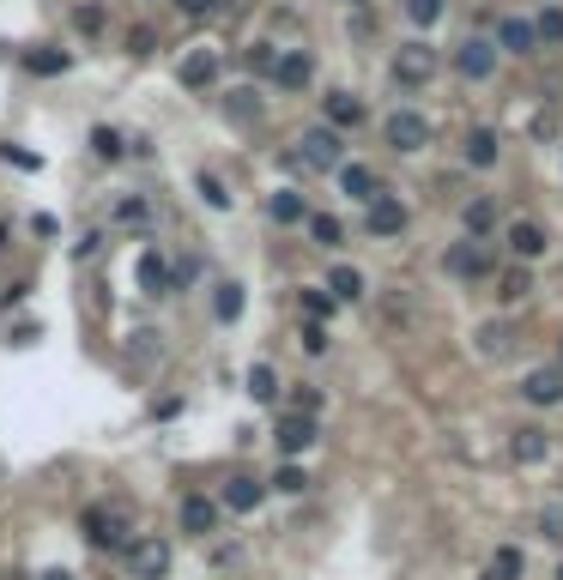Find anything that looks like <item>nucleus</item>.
<instances>
[{
  "label": "nucleus",
  "mask_w": 563,
  "mask_h": 580,
  "mask_svg": "<svg viewBox=\"0 0 563 580\" xmlns=\"http://www.w3.org/2000/svg\"><path fill=\"white\" fill-rule=\"evenodd\" d=\"M79 526H85V538H92L97 551H121V544H133L128 538V508L97 502V508H85V514H79Z\"/></svg>",
  "instance_id": "nucleus-1"
},
{
  "label": "nucleus",
  "mask_w": 563,
  "mask_h": 580,
  "mask_svg": "<svg viewBox=\"0 0 563 580\" xmlns=\"http://www.w3.org/2000/svg\"><path fill=\"white\" fill-rule=\"evenodd\" d=\"M291 164H303V169H340V133L333 128H309L297 140V157Z\"/></svg>",
  "instance_id": "nucleus-2"
},
{
  "label": "nucleus",
  "mask_w": 563,
  "mask_h": 580,
  "mask_svg": "<svg viewBox=\"0 0 563 580\" xmlns=\"http://www.w3.org/2000/svg\"><path fill=\"white\" fill-rule=\"evenodd\" d=\"M382 133H388L394 152H424V145H431V121H424L419 109H394Z\"/></svg>",
  "instance_id": "nucleus-3"
},
{
  "label": "nucleus",
  "mask_w": 563,
  "mask_h": 580,
  "mask_svg": "<svg viewBox=\"0 0 563 580\" xmlns=\"http://www.w3.org/2000/svg\"><path fill=\"white\" fill-rule=\"evenodd\" d=\"M128 568H133V580H164L171 575V544L164 538H133L128 544Z\"/></svg>",
  "instance_id": "nucleus-4"
},
{
  "label": "nucleus",
  "mask_w": 563,
  "mask_h": 580,
  "mask_svg": "<svg viewBox=\"0 0 563 580\" xmlns=\"http://www.w3.org/2000/svg\"><path fill=\"white\" fill-rule=\"evenodd\" d=\"M394 79H400V85H431L436 79V49L431 43H407V49L394 55Z\"/></svg>",
  "instance_id": "nucleus-5"
},
{
  "label": "nucleus",
  "mask_w": 563,
  "mask_h": 580,
  "mask_svg": "<svg viewBox=\"0 0 563 580\" xmlns=\"http://www.w3.org/2000/svg\"><path fill=\"white\" fill-rule=\"evenodd\" d=\"M448 272H455V279H491V272H497V255H491L485 242H460V248H448Z\"/></svg>",
  "instance_id": "nucleus-6"
},
{
  "label": "nucleus",
  "mask_w": 563,
  "mask_h": 580,
  "mask_svg": "<svg viewBox=\"0 0 563 580\" xmlns=\"http://www.w3.org/2000/svg\"><path fill=\"white\" fill-rule=\"evenodd\" d=\"M176 79H183L188 91H212V85H219V55H212V49H195V55H183V67H176Z\"/></svg>",
  "instance_id": "nucleus-7"
},
{
  "label": "nucleus",
  "mask_w": 563,
  "mask_h": 580,
  "mask_svg": "<svg viewBox=\"0 0 563 580\" xmlns=\"http://www.w3.org/2000/svg\"><path fill=\"white\" fill-rule=\"evenodd\" d=\"M400 230H407V206L394 193H376L370 200V236H400Z\"/></svg>",
  "instance_id": "nucleus-8"
},
{
  "label": "nucleus",
  "mask_w": 563,
  "mask_h": 580,
  "mask_svg": "<svg viewBox=\"0 0 563 580\" xmlns=\"http://www.w3.org/2000/svg\"><path fill=\"white\" fill-rule=\"evenodd\" d=\"M455 67H460L467 79H491V67H497V49H491L485 37H472V43H460Z\"/></svg>",
  "instance_id": "nucleus-9"
},
{
  "label": "nucleus",
  "mask_w": 563,
  "mask_h": 580,
  "mask_svg": "<svg viewBox=\"0 0 563 580\" xmlns=\"http://www.w3.org/2000/svg\"><path fill=\"white\" fill-rule=\"evenodd\" d=\"M273 79H279V85H285V91H303V85H309V79H315V61H309V55H303V49H285V55H279V61H273Z\"/></svg>",
  "instance_id": "nucleus-10"
},
{
  "label": "nucleus",
  "mask_w": 563,
  "mask_h": 580,
  "mask_svg": "<svg viewBox=\"0 0 563 580\" xmlns=\"http://www.w3.org/2000/svg\"><path fill=\"white\" fill-rule=\"evenodd\" d=\"M273 441L285 453H303L315 441V417H303V412H291V417H279V429H273Z\"/></svg>",
  "instance_id": "nucleus-11"
},
{
  "label": "nucleus",
  "mask_w": 563,
  "mask_h": 580,
  "mask_svg": "<svg viewBox=\"0 0 563 580\" xmlns=\"http://www.w3.org/2000/svg\"><path fill=\"white\" fill-rule=\"evenodd\" d=\"M212 526H219V502H212V496H188V502H183V532L207 538Z\"/></svg>",
  "instance_id": "nucleus-12"
},
{
  "label": "nucleus",
  "mask_w": 563,
  "mask_h": 580,
  "mask_svg": "<svg viewBox=\"0 0 563 580\" xmlns=\"http://www.w3.org/2000/svg\"><path fill=\"white\" fill-rule=\"evenodd\" d=\"M521 393H527L533 405H558V400H563V369H533V375L521 381Z\"/></svg>",
  "instance_id": "nucleus-13"
},
{
  "label": "nucleus",
  "mask_w": 563,
  "mask_h": 580,
  "mask_svg": "<svg viewBox=\"0 0 563 580\" xmlns=\"http://www.w3.org/2000/svg\"><path fill=\"white\" fill-rule=\"evenodd\" d=\"M509 248H515V260H539L546 255V230H539L533 218H515L509 224Z\"/></svg>",
  "instance_id": "nucleus-14"
},
{
  "label": "nucleus",
  "mask_w": 563,
  "mask_h": 580,
  "mask_svg": "<svg viewBox=\"0 0 563 580\" xmlns=\"http://www.w3.org/2000/svg\"><path fill=\"white\" fill-rule=\"evenodd\" d=\"M340 188L352 193V200H364V206H370V200L382 193V181H376V169H364V164H340Z\"/></svg>",
  "instance_id": "nucleus-15"
},
{
  "label": "nucleus",
  "mask_w": 563,
  "mask_h": 580,
  "mask_svg": "<svg viewBox=\"0 0 563 580\" xmlns=\"http://www.w3.org/2000/svg\"><path fill=\"white\" fill-rule=\"evenodd\" d=\"M509 453H515V460H521V465H539V460H546V453H551V441H546V429H533V424H527V429H515V441H509Z\"/></svg>",
  "instance_id": "nucleus-16"
},
{
  "label": "nucleus",
  "mask_w": 563,
  "mask_h": 580,
  "mask_svg": "<svg viewBox=\"0 0 563 580\" xmlns=\"http://www.w3.org/2000/svg\"><path fill=\"white\" fill-rule=\"evenodd\" d=\"M497 37H503V49H509V55H533L539 49V37H533V25H527V19H503Z\"/></svg>",
  "instance_id": "nucleus-17"
},
{
  "label": "nucleus",
  "mask_w": 563,
  "mask_h": 580,
  "mask_svg": "<svg viewBox=\"0 0 563 580\" xmlns=\"http://www.w3.org/2000/svg\"><path fill=\"white\" fill-rule=\"evenodd\" d=\"M140 284H145V291H152V297H164V291H171V284H176L171 260H164V255H145V260H140Z\"/></svg>",
  "instance_id": "nucleus-18"
},
{
  "label": "nucleus",
  "mask_w": 563,
  "mask_h": 580,
  "mask_svg": "<svg viewBox=\"0 0 563 580\" xmlns=\"http://www.w3.org/2000/svg\"><path fill=\"white\" fill-rule=\"evenodd\" d=\"M467 164H472V169H491V164H497V133H491V128H472V133H467Z\"/></svg>",
  "instance_id": "nucleus-19"
},
{
  "label": "nucleus",
  "mask_w": 563,
  "mask_h": 580,
  "mask_svg": "<svg viewBox=\"0 0 563 580\" xmlns=\"http://www.w3.org/2000/svg\"><path fill=\"white\" fill-rule=\"evenodd\" d=\"M328 297H333V303H357V297H364V272H357V267H333Z\"/></svg>",
  "instance_id": "nucleus-20"
},
{
  "label": "nucleus",
  "mask_w": 563,
  "mask_h": 580,
  "mask_svg": "<svg viewBox=\"0 0 563 580\" xmlns=\"http://www.w3.org/2000/svg\"><path fill=\"white\" fill-rule=\"evenodd\" d=\"M328 121H333V128H357V121H364V104H357L352 91H333V97H328Z\"/></svg>",
  "instance_id": "nucleus-21"
},
{
  "label": "nucleus",
  "mask_w": 563,
  "mask_h": 580,
  "mask_svg": "<svg viewBox=\"0 0 563 580\" xmlns=\"http://www.w3.org/2000/svg\"><path fill=\"white\" fill-rule=\"evenodd\" d=\"M255 502H261V484H255V477H231V484H224V508L249 514Z\"/></svg>",
  "instance_id": "nucleus-22"
},
{
  "label": "nucleus",
  "mask_w": 563,
  "mask_h": 580,
  "mask_svg": "<svg viewBox=\"0 0 563 580\" xmlns=\"http://www.w3.org/2000/svg\"><path fill=\"white\" fill-rule=\"evenodd\" d=\"M509 351H515V333H509V327H497V321H491V327H479V357H509Z\"/></svg>",
  "instance_id": "nucleus-23"
},
{
  "label": "nucleus",
  "mask_w": 563,
  "mask_h": 580,
  "mask_svg": "<svg viewBox=\"0 0 563 580\" xmlns=\"http://www.w3.org/2000/svg\"><path fill=\"white\" fill-rule=\"evenodd\" d=\"M527 291H533V279H527V267H509V272H497V297H503V303H521Z\"/></svg>",
  "instance_id": "nucleus-24"
},
{
  "label": "nucleus",
  "mask_w": 563,
  "mask_h": 580,
  "mask_svg": "<svg viewBox=\"0 0 563 580\" xmlns=\"http://www.w3.org/2000/svg\"><path fill=\"white\" fill-rule=\"evenodd\" d=\"M249 393H255V405H273L279 400V375L267 369V363H255V369H249Z\"/></svg>",
  "instance_id": "nucleus-25"
},
{
  "label": "nucleus",
  "mask_w": 563,
  "mask_h": 580,
  "mask_svg": "<svg viewBox=\"0 0 563 580\" xmlns=\"http://www.w3.org/2000/svg\"><path fill=\"white\" fill-rule=\"evenodd\" d=\"M212 309H219V321H236V315H243V284H219Z\"/></svg>",
  "instance_id": "nucleus-26"
},
{
  "label": "nucleus",
  "mask_w": 563,
  "mask_h": 580,
  "mask_svg": "<svg viewBox=\"0 0 563 580\" xmlns=\"http://www.w3.org/2000/svg\"><path fill=\"white\" fill-rule=\"evenodd\" d=\"M491 224H497V206H491V200H467V230L485 236Z\"/></svg>",
  "instance_id": "nucleus-27"
},
{
  "label": "nucleus",
  "mask_w": 563,
  "mask_h": 580,
  "mask_svg": "<svg viewBox=\"0 0 563 580\" xmlns=\"http://www.w3.org/2000/svg\"><path fill=\"white\" fill-rule=\"evenodd\" d=\"M309 236L321 248H340L345 242V230H340V218H328V212H321V218H309Z\"/></svg>",
  "instance_id": "nucleus-28"
},
{
  "label": "nucleus",
  "mask_w": 563,
  "mask_h": 580,
  "mask_svg": "<svg viewBox=\"0 0 563 580\" xmlns=\"http://www.w3.org/2000/svg\"><path fill=\"white\" fill-rule=\"evenodd\" d=\"M273 218L279 224H303V193H291V188L273 193Z\"/></svg>",
  "instance_id": "nucleus-29"
},
{
  "label": "nucleus",
  "mask_w": 563,
  "mask_h": 580,
  "mask_svg": "<svg viewBox=\"0 0 563 580\" xmlns=\"http://www.w3.org/2000/svg\"><path fill=\"white\" fill-rule=\"evenodd\" d=\"M224 109H231V121H255L261 116V97H255V91H231V104Z\"/></svg>",
  "instance_id": "nucleus-30"
},
{
  "label": "nucleus",
  "mask_w": 563,
  "mask_h": 580,
  "mask_svg": "<svg viewBox=\"0 0 563 580\" xmlns=\"http://www.w3.org/2000/svg\"><path fill=\"white\" fill-rule=\"evenodd\" d=\"M243 61H249V73H273L279 49H273V43H249V49H243Z\"/></svg>",
  "instance_id": "nucleus-31"
},
{
  "label": "nucleus",
  "mask_w": 563,
  "mask_h": 580,
  "mask_svg": "<svg viewBox=\"0 0 563 580\" xmlns=\"http://www.w3.org/2000/svg\"><path fill=\"white\" fill-rule=\"evenodd\" d=\"M25 67H31V73H67V55H55V49H31V55H25Z\"/></svg>",
  "instance_id": "nucleus-32"
},
{
  "label": "nucleus",
  "mask_w": 563,
  "mask_h": 580,
  "mask_svg": "<svg viewBox=\"0 0 563 580\" xmlns=\"http://www.w3.org/2000/svg\"><path fill=\"white\" fill-rule=\"evenodd\" d=\"M303 315H309V321L321 327V321L333 315V297H328V291H303Z\"/></svg>",
  "instance_id": "nucleus-33"
},
{
  "label": "nucleus",
  "mask_w": 563,
  "mask_h": 580,
  "mask_svg": "<svg viewBox=\"0 0 563 580\" xmlns=\"http://www.w3.org/2000/svg\"><path fill=\"white\" fill-rule=\"evenodd\" d=\"M533 37H539V43H563V13H558V7H546V13H539Z\"/></svg>",
  "instance_id": "nucleus-34"
},
{
  "label": "nucleus",
  "mask_w": 563,
  "mask_h": 580,
  "mask_svg": "<svg viewBox=\"0 0 563 580\" xmlns=\"http://www.w3.org/2000/svg\"><path fill=\"white\" fill-rule=\"evenodd\" d=\"M92 145H97V157H109V164H116V157L128 152V145H121V133H116V128H97V133H92Z\"/></svg>",
  "instance_id": "nucleus-35"
},
{
  "label": "nucleus",
  "mask_w": 563,
  "mask_h": 580,
  "mask_svg": "<svg viewBox=\"0 0 563 580\" xmlns=\"http://www.w3.org/2000/svg\"><path fill=\"white\" fill-rule=\"evenodd\" d=\"M521 575V551H497L491 556V580H515Z\"/></svg>",
  "instance_id": "nucleus-36"
},
{
  "label": "nucleus",
  "mask_w": 563,
  "mask_h": 580,
  "mask_svg": "<svg viewBox=\"0 0 563 580\" xmlns=\"http://www.w3.org/2000/svg\"><path fill=\"white\" fill-rule=\"evenodd\" d=\"M407 19L412 25H436L443 19V0H407Z\"/></svg>",
  "instance_id": "nucleus-37"
},
{
  "label": "nucleus",
  "mask_w": 563,
  "mask_h": 580,
  "mask_svg": "<svg viewBox=\"0 0 563 580\" xmlns=\"http://www.w3.org/2000/svg\"><path fill=\"white\" fill-rule=\"evenodd\" d=\"M145 218H152L145 200H121V206H116V224H145Z\"/></svg>",
  "instance_id": "nucleus-38"
},
{
  "label": "nucleus",
  "mask_w": 563,
  "mask_h": 580,
  "mask_svg": "<svg viewBox=\"0 0 563 580\" xmlns=\"http://www.w3.org/2000/svg\"><path fill=\"white\" fill-rule=\"evenodd\" d=\"M200 193H207V206H231V193H224V181H212V176H200Z\"/></svg>",
  "instance_id": "nucleus-39"
},
{
  "label": "nucleus",
  "mask_w": 563,
  "mask_h": 580,
  "mask_svg": "<svg viewBox=\"0 0 563 580\" xmlns=\"http://www.w3.org/2000/svg\"><path fill=\"white\" fill-rule=\"evenodd\" d=\"M303 351H315V357H321V351H328V327H303Z\"/></svg>",
  "instance_id": "nucleus-40"
},
{
  "label": "nucleus",
  "mask_w": 563,
  "mask_h": 580,
  "mask_svg": "<svg viewBox=\"0 0 563 580\" xmlns=\"http://www.w3.org/2000/svg\"><path fill=\"white\" fill-rule=\"evenodd\" d=\"M273 484H279V490H285V496H297V490H303V484H309V477H303V472H297V465H285V472H279V477H273Z\"/></svg>",
  "instance_id": "nucleus-41"
},
{
  "label": "nucleus",
  "mask_w": 563,
  "mask_h": 580,
  "mask_svg": "<svg viewBox=\"0 0 563 580\" xmlns=\"http://www.w3.org/2000/svg\"><path fill=\"white\" fill-rule=\"evenodd\" d=\"M188 19H207V13H219V0H176Z\"/></svg>",
  "instance_id": "nucleus-42"
},
{
  "label": "nucleus",
  "mask_w": 563,
  "mask_h": 580,
  "mask_svg": "<svg viewBox=\"0 0 563 580\" xmlns=\"http://www.w3.org/2000/svg\"><path fill=\"white\" fill-rule=\"evenodd\" d=\"M79 31H104V13L97 7H79Z\"/></svg>",
  "instance_id": "nucleus-43"
},
{
  "label": "nucleus",
  "mask_w": 563,
  "mask_h": 580,
  "mask_svg": "<svg viewBox=\"0 0 563 580\" xmlns=\"http://www.w3.org/2000/svg\"><path fill=\"white\" fill-rule=\"evenodd\" d=\"M546 538H563V514H546Z\"/></svg>",
  "instance_id": "nucleus-44"
},
{
  "label": "nucleus",
  "mask_w": 563,
  "mask_h": 580,
  "mask_svg": "<svg viewBox=\"0 0 563 580\" xmlns=\"http://www.w3.org/2000/svg\"><path fill=\"white\" fill-rule=\"evenodd\" d=\"M0 580H31V575H19V568H7V575H0Z\"/></svg>",
  "instance_id": "nucleus-45"
},
{
  "label": "nucleus",
  "mask_w": 563,
  "mask_h": 580,
  "mask_svg": "<svg viewBox=\"0 0 563 580\" xmlns=\"http://www.w3.org/2000/svg\"><path fill=\"white\" fill-rule=\"evenodd\" d=\"M43 580H73V575H67V568H55V575H43Z\"/></svg>",
  "instance_id": "nucleus-46"
},
{
  "label": "nucleus",
  "mask_w": 563,
  "mask_h": 580,
  "mask_svg": "<svg viewBox=\"0 0 563 580\" xmlns=\"http://www.w3.org/2000/svg\"><path fill=\"white\" fill-rule=\"evenodd\" d=\"M558 580H563V568H558Z\"/></svg>",
  "instance_id": "nucleus-47"
},
{
  "label": "nucleus",
  "mask_w": 563,
  "mask_h": 580,
  "mask_svg": "<svg viewBox=\"0 0 563 580\" xmlns=\"http://www.w3.org/2000/svg\"><path fill=\"white\" fill-rule=\"evenodd\" d=\"M485 580H491V575H485Z\"/></svg>",
  "instance_id": "nucleus-48"
}]
</instances>
